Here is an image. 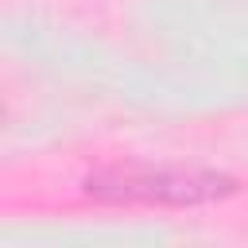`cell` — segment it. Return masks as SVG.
Returning a JSON list of instances; mask_svg holds the SVG:
<instances>
[{"mask_svg":"<svg viewBox=\"0 0 248 248\" xmlns=\"http://www.w3.org/2000/svg\"><path fill=\"white\" fill-rule=\"evenodd\" d=\"M236 190V182L221 170L202 167H147L124 163L105 167L85 178V194L105 205H209Z\"/></svg>","mask_w":248,"mask_h":248,"instance_id":"6da1fadb","label":"cell"}]
</instances>
